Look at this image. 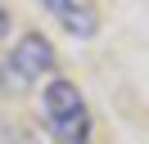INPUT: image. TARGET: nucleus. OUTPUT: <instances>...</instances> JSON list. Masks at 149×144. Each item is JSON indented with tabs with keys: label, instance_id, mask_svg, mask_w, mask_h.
Here are the masks:
<instances>
[{
	"label": "nucleus",
	"instance_id": "f257e3e1",
	"mask_svg": "<svg viewBox=\"0 0 149 144\" xmlns=\"http://www.w3.org/2000/svg\"><path fill=\"white\" fill-rule=\"evenodd\" d=\"M41 108H45V126L59 144H86L91 140V113H86L81 90L68 77H50L41 90Z\"/></svg>",
	"mask_w": 149,
	"mask_h": 144
},
{
	"label": "nucleus",
	"instance_id": "f03ea898",
	"mask_svg": "<svg viewBox=\"0 0 149 144\" xmlns=\"http://www.w3.org/2000/svg\"><path fill=\"white\" fill-rule=\"evenodd\" d=\"M9 72L18 77V86H23V90H27L32 81L50 77V72H54V45H50L41 32L18 36V41H14V50H9Z\"/></svg>",
	"mask_w": 149,
	"mask_h": 144
},
{
	"label": "nucleus",
	"instance_id": "7ed1b4c3",
	"mask_svg": "<svg viewBox=\"0 0 149 144\" xmlns=\"http://www.w3.org/2000/svg\"><path fill=\"white\" fill-rule=\"evenodd\" d=\"M45 14H54L63 23V32L77 36V41H91L100 32V14L91 5H77V0H45Z\"/></svg>",
	"mask_w": 149,
	"mask_h": 144
},
{
	"label": "nucleus",
	"instance_id": "20e7f679",
	"mask_svg": "<svg viewBox=\"0 0 149 144\" xmlns=\"http://www.w3.org/2000/svg\"><path fill=\"white\" fill-rule=\"evenodd\" d=\"M0 144H36L32 131H23L14 117H0Z\"/></svg>",
	"mask_w": 149,
	"mask_h": 144
},
{
	"label": "nucleus",
	"instance_id": "39448f33",
	"mask_svg": "<svg viewBox=\"0 0 149 144\" xmlns=\"http://www.w3.org/2000/svg\"><path fill=\"white\" fill-rule=\"evenodd\" d=\"M5 36H9V9L0 5V41H5Z\"/></svg>",
	"mask_w": 149,
	"mask_h": 144
}]
</instances>
